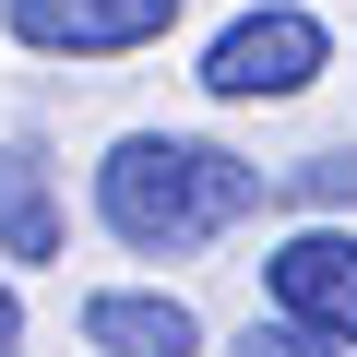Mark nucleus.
<instances>
[{
  "label": "nucleus",
  "mask_w": 357,
  "mask_h": 357,
  "mask_svg": "<svg viewBox=\"0 0 357 357\" xmlns=\"http://www.w3.org/2000/svg\"><path fill=\"white\" fill-rule=\"evenodd\" d=\"M167 24H178V0H13V36L60 60H119V48H155Z\"/></svg>",
  "instance_id": "nucleus-4"
},
{
  "label": "nucleus",
  "mask_w": 357,
  "mask_h": 357,
  "mask_svg": "<svg viewBox=\"0 0 357 357\" xmlns=\"http://www.w3.org/2000/svg\"><path fill=\"white\" fill-rule=\"evenodd\" d=\"M13 333H24V310H13V286H0V357H13Z\"/></svg>",
  "instance_id": "nucleus-9"
},
{
  "label": "nucleus",
  "mask_w": 357,
  "mask_h": 357,
  "mask_svg": "<svg viewBox=\"0 0 357 357\" xmlns=\"http://www.w3.org/2000/svg\"><path fill=\"white\" fill-rule=\"evenodd\" d=\"M286 191H310V203H357V155H310V167H286Z\"/></svg>",
  "instance_id": "nucleus-8"
},
{
  "label": "nucleus",
  "mask_w": 357,
  "mask_h": 357,
  "mask_svg": "<svg viewBox=\"0 0 357 357\" xmlns=\"http://www.w3.org/2000/svg\"><path fill=\"white\" fill-rule=\"evenodd\" d=\"M321 60H333L321 13H298V0H262V13H238V24L203 48V96H227V107L310 96V84H321Z\"/></svg>",
  "instance_id": "nucleus-2"
},
{
  "label": "nucleus",
  "mask_w": 357,
  "mask_h": 357,
  "mask_svg": "<svg viewBox=\"0 0 357 357\" xmlns=\"http://www.w3.org/2000/svg\"><path fill=\"white\" fill-rule=\"evenodd\" d=\"M250 203H262V167L227 155V143H191V131H131V143H107V167H96V215H107V238H131V250H203V238H227Z\"/></svg>",
  "instance_id": "nucleus-1"
},
{
  "label": "nucleus",
  "mask_w": 357,
  "mask_h": 357,
  "mask_svg": "<svg viewBox=\"0 0 357 357\" xmlns=\"http://www.w3.org/2000/svg\"><path fill=\"white\" fill-rule=\"evenodd\" d=\"M60 250V191L36 143H0V262H48Z\"/></svg>",
  "instance_id": "nucleus-6"
},
{
  "label": "nucleus",
  "mask_w": 357,
  "mask_h": 357,
  "mask_svg": "<svg viewBox=\"0 0 357 357\" xmlns=\"http://www.w3.org/2000/svg\"><path fill=\"white\" fill-rule=\"evenodd\" d=\"M262 286H274V310H286V321H310V333L357 345V238H345V227H298V238L262 262Z\"/></svg>",
  "instance_id": "nucleus-3"
},
{
  "label": "nucleus",
  "mask_w": 357,
  "mask_h": 357,
  "mask_svg": "<svg viewBox=\"0 0 357 357\" xmlns=\"http://www.w3.org/2000/svg\"><path fill=\"white\" fill-rule=\"evenodd\" d=\"M84 345L96 357H191L203 321L178 298H155V286H107V298H84Z\"/></svg>",
  "instance_id": "nucleus-5"
},
{
  "label": "nucleus",
  "mask_w": 357,
  "mask_h": 357,
  "mask_svg": "<svg viewBox=\"0 0 357 357\" xmlns=\"http://www.w3.org/2000/svg\"><path fill=\"white\" fill-rule=\"evenodd\" d=\"M238 357H345L333 333H310V321H250L238 333Z\"/></svg>",
  "instance_id": "nucleus-7"
}]
</instances>
